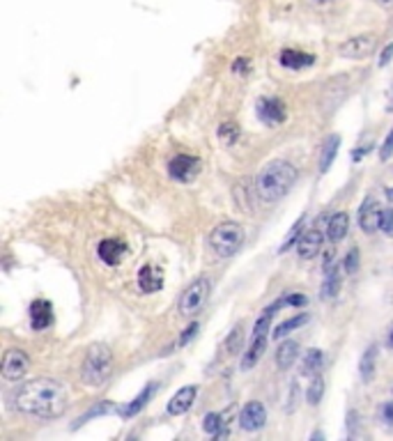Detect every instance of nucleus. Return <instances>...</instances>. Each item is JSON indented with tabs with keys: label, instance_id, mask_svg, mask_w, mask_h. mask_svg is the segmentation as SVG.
Returning a JSON list of instances; mask_svg holds the SVG:
<instances>
[{
	"label": "nucleus",
	"instance_id": "obj_40",
	"mask_svg": "<svg viewBox=\"0 0 393 441\" xmlns=\"http://www.w3.org/2000/svg\"><path fill=\"white\" fill-rule=\"evenodd\" d=\"M232 72H235V74H247V72H249V60H244V58H239V60H235Z\"/></svg>",
	"mask_w": 393,
	"mask_h": 441
},
{
	"label": "nucleus",
	"instance_id": "obj_34",
	"mask_svg": "<svg viewBox=\"0 0 393 441\" xmlns=\"http://www.w3.org/2000/svg\"><path fill=\"white\" fill-rule=\"evenodd\" d=\"M379 230L387 234V237H393V207L382 209V219H379Z\"/></svg>",
	"mask_w": 393,
	"mask_h": 441
},
{
	"label": "nucleus",
	"instance_id": "obj_8",
	"mask_svg": "<svg viewBox=\"0 0 393 441\" xmlns=\"http://www.w3.org/2000/svg\"><path fill=\"white\" fill-rule=\"evenodd\" d=\"M200 173V159L198 156H191V154H178L173 156L171 163H168V175L173 180L178 182H191L195 175Z\"/></svg>",
	"mask_w": 393,
	"mask_h": 441
},
{
	"label": "nucleus",
	"instance_id": "obj_10",
	"mask_svg": "<svg viewBox=\"0 0 393 441\" xmlns=\"http://www.w3.org/2000/svg\"><path fill=\"white\" fill-rule=\"evenodd\" d=\"M267 423V409L258 400H251V403L244 405L242 414H239V428L244 432H258Z\"/></svg>",
	"mask_w": 393,
	"mask_h": 441
},
{
	"label": "nucleus",
	"instance_id": "obj_25",
	"mask_svg": "<svg viewBox=\"0 0 393 441\" xmlns=\"http://www.w3.org/2000/svg\"><path fill=\"white\" fill-rule=\"evenodd\" d=\"M340 292V269L333 267L331 271H327V276H324V283H322V290H320V297L327 301V299H336Z\"/></svg>",
	"mask_w": 393,
	"mask_h": 441
},
{
	"label": "nucleus",
	"instance_id": "obj_31",
	"mask_svg": "<svg viewBox=\"0 0 393 441\" xmlns=\"http://www.w3.org/2000/svg\"><path fill=\"white\" fill-rule=\"evenodd\" d=\"M303 225H306V219H303V217H301V219L297 221V225H294V228H292V230L288 232V237H286V241H283V244H281V253H286V251H290V249L294 246V241H299V237H301V234H303V232H301V230H303Z\"/></svg>",
	"mask_w": 393,
	"mask_h": 441
},
{
	"label": "nucleus",
	"instance_id": "obj_24",
	"mask_svg": "<svg viewBox=\"0 0 393 441\" xmlns=\"http://www.w3.org/2000/svg\"><path fill=\"white\" fill-rule=\"evenodd\" d=\"M338 147H340V136H331V138L324 143L322 147V154H320V173L324 175L327 173L333 161H336V156H338Z\"/></svg>",
	"mask_w": 393,
	"mask_h": 441
},
{
	"label": "nucleus",
	"instance_id": "obj_38",
	"mask_svg": "<svg viewBox=\"0 0 393 441\" xmlns=\"http://www.w3.org/2000/svg\"><path fill=\"white\" fill-rule=\"evenodd\" d=\"M198 329H200V325L198 322H193V325L186 329L184 333H182V338H180V345H186V342H189L191 338H195V333H198Z\"/></svg>",
	"mask_w": 393,
	"mask_h": 441
},
{
	"label": "nucleus",
	"instance_id": "obj_45",
	"mask_svg": "<svg viewBox=\"0 0 393 441\" xmlns=\"http://www.w3.org/2000/svg\"><path fill=\"white\" fill-rule=\"evenodd\" d=\"M318 5H327V3H331V0H316Z\"/></svg>",
	"mask_w": 393,
	"mask_h": 441
},
{
	"label": "nucleus",
	"instance_id": "obj_16",
	"mask_svg": "<svg viewBox=\"0 0 393 441\" xmlns=\"http://www.w3.org/2000/svg\"><path fill=\"white\" fill-rule=\"evenodd\" d=\"M279 62L286 67V70L299 72V70H306V67H311V65H316V55L297 51V48H283L279 55Z\"/></svg>",
	"mask_w": 393,
	"mask_h": 441
},
{
	"label": "nucleus",
	"instance_id": "obj_2",
	"mask_svg": "<svg viewBox=\"0 0 393 441\" xmlns=\"http://www.w3.org/2000/svg\"><path fill=\"white\" fill-rule=\"evenodd\" d=\"M299 173L290 161H269L264 168L258 173V180H255V191H258L260 200L264 202H279L281 198L292 191V186L297 184Z\"/></svg>",
	"mask_w": 393,
	"mask_h": 441
},
{
	"label": "nucleus",
	"instance_id": "obj_29",
	"mask_svg": "<svg viewBox=\"0 0 393 441\" xmlns=\"http://www.w3.org/2000/svg\"><path fill=\"white\" fill-rule=\"evenodd\" d=\"M322 396H324V377L316 375L311 379V384H308V391H306V400H308V405L311 407H316L322 403Z\"/></svg>",
	"mask_w": 393,
	"mask_h": 441
},
{
	"label": "nucleus",
	"instance_id": "obj_3",
	"mask_svg": "<svg viewBox=\"0 0 393 441\" xmlns=\"http://www.w3.org/2000/svg\"><path fill=\"white\" fill-rule=\"evenodd\" d=\"M113 370V354L108 345L104 342H95V345L87 347L83 366H81V379L83 384H87L90 388H102L108 377H111Z\"/></svg>",
	"mask_w": 393,
	"mask_h": 441
},
{
	"label": "nucleus",
	"instance_id": "obj_36",
	"mask_svg": "<svg viewBox=\"0 0 393 441\" xmlns=\"http://www.w3.org/2000/svg\"><path fill=\"white\" fill-rule=\"evenodd\" d=\"M343 267H345V271L350 273H357V269H359V249H352V251H348V256H345V264H343Z\"/></svg>",
	"mask_w": 393,
	"mask_h": 441
},
{
	"label": "nucleus",
	"instance_id": "obj_15",
	"mask_svg": "<svg viewBox=\"0 0 393 441\" xmlns=\"http://www.w3.org/2000/svg\"><path fill=\"white\" fill-rule=\"evenodd\" d=\"M195 396H198V386H195V384L184 386V388H180L178 393L171 398V403H168V407H166V409H168L171 416H182L184 411L191 409Z\"/></svg>",
	"mask_w": 393,
	"mask_h": 441
},
{
	"label": "nucleus",
	"instance_id": "obj_13",
	"mask_svg": "<svg viewBox=\"0 0 393 441\" xmlns=\"http://www.w3.org/2000/svg\"><path fill=\"white\" fill-rule=\"evenodd\" d=\"M322 241H324L322 230L313 228V230H308V232H303L301 237H299V241H297V256H299L301 260H313V258H316L318 253H320Z\"/></svg>",
	"mask_w": 393,
	"mask_h": 441
},
{
	"label": "nucleus",
	"instance_id": "obj_20",
	"mask_svg": "<svg viewBox=\"0 0 393 441\" xmlns=\"http://www.w3.org/2000/svg\"><path fill=\"white\" fill-rule=\"evenodd\" d=\"M267 338L269 336H253L251 338V345L247 349V354L242 359V370H253L258 366V361L262 359L264 349H267Z\"/></svg>",
	"mask_w": 393,
	"mask_h": 441
},
{
	"label": "nucleus",
	"instance_id": "obj_32",
	"mask_svg": "<svg viewBox=\"0 0 393 441\" xmlns=\"http://www.w3.org/2000/svg\"><path fill=\"white\" fill-rule=\"evenodd\" d=\"M377 416H379V423L393 430V400H389V403H382L379 405V411H377Z\"/></svg>",
	"mask_w": 393,
	"mask_h": 441
},
{
	"label": "nucleus",
	"instance_id": "obj_9",
	"mask_svg": "<svg viewBox=\"0 0 393 441\" xmlns=\"http://www.w3.org/2000/svg\"><path fill=\"white\" fill-rule=\"evenodd\" d=\"M255 109H258L260 120L271 126L286 122V117H288V106L283 104V99H279V97H262Z\"/></svg>",
	"mask_w": 393,
	"mask_h": 441
},
{
	"label": "nucleus",
	"instance_id": "obj_23",
	"mask_svg": "<svg viewBox=\"0 0 393 441\" xmlns=\"http://www.w3.org/2000/svg\"><path fill=\"white\" fill-rule=\"evenodd\" d=\"M375 366H377V347L370 345L366 352H363V356L359 361V375L361 379L366 381H372V377H375Z\"/></svg>",
	"mask_w": 393,
	"mask_h": 441
},
{
	"label": "nucleus",
	"instance_id": "obj_12",
	"mask_svg": "<svg viewBox=\"0 0 393 441\" xmlns=\"http://www.w3.org/2000/svg\"><path fill=\"white\" fill-rule=\"evenodd\" d=\"M126 251H129V246H126V241H122V239H104L99 246H97V253H99L102 262L111 264V267H115V264H120L124 260Z\"/></svg>",
	"mask_w": 393,
	"mask_h": 441
},
{
	"label": "nucleus",
	"instance_id": "obj_28",
	"mask_svg": "<svg viewBox=\"0 0 393 441\" xmlns=\"http://www.w3.org/2000/svg\"><path fill=\"white\" fill-rule=\"evenodd\" d=\"M223 416L221 414H216V411H212V414H208L205 416V420H203V428H205V432L208 435H212V437H225V432H223Z\"/></svg>",
	"mask_w": 393,
	"mask_h": 441
},
{
	"label": "nucleus",
	"instance_id": "obj_42",
	"mask_svg": "<svg viewBox=\"0 0 393 441\" xmlns=\"http://www.w3.org/2000/svg\"><path fill=\"white\" fill-rule=\"evenodd\" d=\"M297 393H299V386H297V384H292V388H290V407H288V411H292V407H297Z\"/></svg>",
	"mask_w": 393,
	"mask_h": 441
},
{
	"label": "nucleus",
	"instance_id": "obj_35",
	"mask_svg": "<svg viewBox=\"0 0 393 441\" xmlns=\"http://www.w3.org/2000/svg\"><path fill=\"white\" fill-rule=\"evenodd\" d=\"M237 136H239V129L235 124H223V126H219V138H223L228 145H232L235 141H237Z\"/></svg>",
	"mask_w": 393,
	"mask_h": 441
},
{
	"label": "nucleus",
	"instance_id": "obj_14",
	"mask_svg": "<svg viewBox=\"0 0 393 441\" xmlns=\"http://www.w3.org/2000/svg\"><path fill=\"white\" fill-rule=\"evenodd\" d=\"M53 325V306L51 301L37 299L31 303V327L33 331H44Z\"/></svg>",
	"mask_w": 393,
	"mask_h": 441
},
{
	"label": "nucleus",
	"instance_id": "obj_39",
	"mask_svg": "<svg viewBox=\"0 0 393 441\" xmlns=\"http://www.w3.org/2000/svg\"><path fill=\"white\" fill-rule=\"evenodd\" d=\"M393 60V42L391 44H387V48H384V51H382V55H379V67H387L389 62Z\"/></svg>",
	"mask_w": 393,
	"mask_h": 441
},
{
	"label": "nucleus",
	"instance_id": "obj_46",
	"mask_svg": "<svg viewBox=\"0 0 393 441\" xmlns=\"http://www.w3.org/2000/svg\"><path fill=\"white\" fill-rule=\"evenodd\" d=\"M391 396H393V386H391Z\"/></svg>",
	"mask_w": 393,
	"mask_h": 441
},
{
	"label": "nucleus",
	"instance_id": "obj_37",
	"mask_svg": "<svg viewBox=\"0 0 393 441\" xmlns=\"http://www.w3.org/2000/svg\"><path fill=\"white\" fill-rule=\"evenodd\" d=\"M391 156H393V129L389 131L387 141L382 143V147H379V161H389Z\"/></svg>",
	"mask_w": 393,
	"mask_h": 441
},
{
	"label": "nucleus",
	"instance_id": "obj_26",
	"mask_svg": "<svg viewBox=\"0 0 393 441\" xmlns=\"http://www.w3.org/2000/svg\"><path fill=\"white\" fill-rule=\"evenodd\" d=\"M308 322V315L306 312H299V315H294V317H288L286 322H281V325H276V329L271 331V336L276 338V340H281V338H286L288 333H292V331H297L299 327H303Z\"/></svg>",
	"mask_w": 393,
	"mask_h": 441
},
{
	"label": "nucleus",
	"instance_id": "obj_27",
	"mask_svg": "<svg viewBox=\"0 0 393 441\" xmlns=\"http://www.w3.org/2000/svg\"><path fill=\"white\" fill-rule=\"evenodd\" d=\"M242 347H244V327L237 325L228 333V338L223 340V352L228 356H235V354H239Z\"/></svg>",
	"mask_w": 393,
	"mask_h": 441
},
{
	"label": "nucleus",
	"instance_id": "obj_22",
	"mask_svg": "<svg viewBox=\"0 0 393 441\" xmlns=\"http://www.w3.org/2000/svg\"><path fill=\"white\" fill-rule=\"evenodd\" d=\"M324 368V352L322 349H308L306 356L301 361V375L303 377H316Z\"/></svg>",
	"mask_w": 393,
	"mask_h": 441
},
{
	"label": "nucleus",
	"instance_id": "obj_7",
	"mask_svg": "<svg viewBox=\"0 0 393 441\" xmlns=\"http://www.w3.org/2000/svg\"><path fill=\"white\" fill-rule=\"evenodd\" d=\"M28 368H31V359H28V354H26L23 349L12 347V349H7L5 354H3V368H0V372H3V379H7V381L23 379Z\"/></svg>",
	"mask_w": 393,
	"mask_h": 441
},
{
	"label": "nucleus",
	"instance_id": "obj_11",
	"mask_svg": "<svg viewBox=\"0 0 393 441\" xmlns=\"http://www.w3.org/2000/svg\"><path fill=\"white\" fill-rule=\"evenodd\" d=\"M379 219H382V207L379 202L372 198H366L361 202L359 207V228L366 232V234H372L379 230Z\"/></svg>",
	"mask_w": 393,
	"mask_h": 441
},
{
	"label": "nucleus",
	"instance_id": "obj_44",
	"mask_svg": "<svg viewBox=\"0 0 393 441\" xmlns=\"http://www.w3.org/2000/svg\"><path fill=\"white\" fill-rule=\"evenodd\" d=\"M387 347L389 349H393V325L389 327V331H387Z\"/></svg>",
	"mask_w": 393,
	"mask_h": 441
},
{
	"label": "nucleus",
	"instance_id": "obj_4",
	"mask_svg": "<svg viewBox=\"0 0 393 441\" xmlns=\"http://www.w3.org/2000/svg\"><path fill=\"white\" fill-rule=\"evenodd\" d=\"M244 244V228L235 221L216 225L210 234V249L216 258H232Z\"/></svg>",
	"mask_w": 393,
	"mask_h": 441
},
{
	"label": "nucleus",
	"instance_id": "obj_30",
	"mask_svg": "<svg viewBox=\"0 0 393 441\" xmlns=\"http://www.w3.org/2000/svg\"><path fill=\"white\" fill-rule=\"evenodd\" d=\"M308 303V299L303 297V294H299V292H288V294H283V297L276 301V303H271V310H281V308H286V306H290V308H294V306H306Z\"/></svg>",
	"mask_w": 393,
	"mask_h": 441
},
{
	"label": "nucleus",
	"instance_id": "obj_41",
	"mask_svg": "<svg viewBox=\"0 0 393 441\" xmlns=\"http://www.w3.org/2000/svg\"><path fill=\"white\" fill-rule=\"evenodd\" d=\"M333 258H336V256H333L331 251H329V253H324V264H322L324 273H327V271H331L333 267H336V262H333Z\"/></svg>",
	"mask_w": 393,
	"mask_h": 441
},
{
	"label": "nucleus",
	"instance_id": "obj_18",
	"mask_svg": "<svg viewBox=\"0 0 393 441\" xmlns=\"http://www.w3.org/2000/svg\"><path fill=\"white\" fill-rule=\"evenodd\" d=\"M139 288L145 294L159 292L163 288V276H161V271L154 267V264H145V267L139 271Z\"/></svg>",
	"mask_w": 393,
	"mask_h": 441
},
{
	"label": "nucleus",
	"instance_id": "obj_19",
	"mask_svg": "<svg viewBox=\"0 0 393 441\" xmlns=\"http://www.w3.org/2000/svg\"><path fill=\"white\" fill-rule=\"evenodd\" d=\"M350 232V214L348 212H336L327 223V237L329 241L338 244L348 237Z\"/></svg>",
	"mask_w": 393,
	"mask_h": 441
},
{
	"label": "nucleus",
	"instance_id": "obj_43",
	"mask_svg": "<svg viewBox=\"0 0 393 441\" xmlns=\"http://www.w3.org/2000/svg\"><path fill=\"white\" fill-rule=\"evenodd\" d=\"M375 5H379L382 9H393V0H375Z\"/></svg>",
	"mask_w": 393,
	"mask_h": 441
},
{
	"label": "nucleus",
	"instance_id": "obj_17",
	"mask_svg": "<svg viewBox=\"0 0 393 441\" xmlns=\"http://www.w3.org/2000/svg\"><path fill=\"white\" fill-rule=\"evenodd\" d=\"M156 388H159V384H156V381H150V384H145V388L141 391V393L136 396V398L131 400V403H126V405L120 409V414H122L124 418H131V416H136V414H141V411L145 409V405L154 398Z\"/></svg>",
	"mask_w": 393,
	"mask_h": 441
},
{
	"label": "nucleus",
	"instance_id": "obj_1",
	"mask_svg": "<svg viewBox=\"0 0 393 441\" xmlns=\"http://www.w3.org/2000/svg\"><path fill=\"white\" fill-rule=\"evenodd\" d=\"M12 405L16 411L37 418H60L70 407L67 388L55 379L37 377L21 384L12 396Z\"/></svg>",
	"mask_w": 393,
	"mask_h": 441
},
{
	"label": "nucleus",
	"instance_id": "obj_6",
	"mask_svg": "<svg viewBox=\"0 0 393 441\" xmlns=\"http://www.w3.org/2000/svg\"><path fill=\"white\" fill-rule=\"evenodd\" d=\"M375 48H377V37L372 33H363V35L350 37L348 42H343L338 46V53L343 58H350V60H363V58L375 53Z\"/></svg>",
	"mask_w": 393,
	"mask_h": 441
},
{
	"label": "nucleus",
	"instance_id": "obj_5",
	"mask_svg": "<svg viewBox=\"0 0 393 441\" xmlns=\"http://www.w3.org/2000/svg\"><path fill=\"white\" fill-rule=\"evenodd\" d=\"M210 292H212V283L210 278H195L193 283H189V288H186L182 292V297L178 301V310L182 312L184 317H189V315H195L205 303H208L210 299Z\"/></svg>",
	"mask_w": 393,
	"mask_h": 441
},
{
	"label": "nucleus",
	"instance_id": "obj_21",
	"mask_svg": "<svg viewBox=\"0 0 393 441\" xmlns=\"http://www.w3.org/2000/svg\"><path fill=\"white\" fill-rule=\"evenodd\" d=\"M297 356H299V345L294 340H286V342H281V347H276V366L281 370L292 368Z\"/></svg>",
	"mask_w": 393,
	"mask_h": 441
},
{
	"label": "nucleus",
	"instance_id": "obj_33",
	"mask_svg": "<svg viewBox=\"0 0 393 441\" xmlns=\"http://www.w3.org/2000/svg\"><path fill=\"white\" fill-rule=\"evenodd\" d=\"M115 407H113V403H99L95 409H90L87 411V414H83L81 416V420H78V425H83L85 420H90V418H97V416H104V414H108V411H113Z\"/></svg>",
	"mask_w": 393,
	"mask_h": 441
}]
</instances>
